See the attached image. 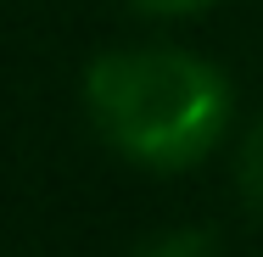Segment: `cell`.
Instances as JSON below:
<instances>
[{
  "label": "cell",
  "instance_id": "cell-4",
  "mask_svg": "<svg viewBox=\"0 0 263 257\" xmlns=\"http://www.w3.org/2000/svg\"><path fill=\"white\" fill-rule=\"evenodd\" d=\"M129 6H140L146 17H185V11H202L213 0H129Z\"/></svg>",
  "mask_w": 263,
  "mask_h": 257
},
{
  "label": "cell",
  "instance_id": "cell-1",
  "mask_svg": "<svg viewBox=\"0 0 263 257\" xmlns=\"http://www.w3.org/2000/svg\"><path fill=\"white\" fill-rule=\"evenodd\" d=\"M84 106L112 151L140 168H191L230 134L235 95L208 56L179 45H123L90 62Z\"/></svg>",
  "mask_w": 263,
  "mask_h": 257
},
{
  "label": "cell",
  "instance_id": "cell-2",
  "mask_svg": "<svg viewBox=\"0 0 263 257\" xmlns=\"http://www.w3.org/2000/svg\"><path fill=\"white\" fill-rule=\"evenodd\" d=\"M235 190H241L247 212L263 218V117L241 134V146H235Z\"/></svg>",
  "mask_w": 263,
  "mask_h": 257
},
{
  "label": "cell",
  "instance_id": "cell-3",
  "mask_svg": "<svg viewBox=\"0 0 263 257\" xmlns=\"http://www.w3.org/2000/svg\"><path fill=\"white\" fill-rule=\"evenodd\" d=\"M135 257H218V246H213L208 229H168L152 246H140Z\"/></svg>",
  "mask_w": 263,
  "mask_h": 257
}]
</instances>
